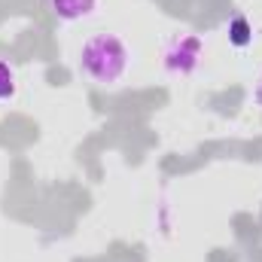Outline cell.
I'll return each instance as SVG.
<instances>
[{"label":"cell","instance_id":"obj_5","mask_svg":"<svg viewBox=\"0 0 262 262\" xmlns=\"http://www.w3.org/2000/svg\"><path fill=\"white\" fill-rule=\"evenodd\" d=\"M9 98H15V70L6 61H0V101H9Z\"/></svg>","mask_w":262,"mask_h":262},{"label":"cell","instance_id":"obj_4","mask_svg":"<svg viewBox=\"0 0 262 262\" xmlns=\"http://www.w3.org/2000/svg\"><path fill=\"white\" fill-rule=\"evenodd\" d=\"M226 37H229V43L235 46V49H247L250 43H253V25H250V18L247 15H232L229 18V25H226Z\"/></svg>","mask_w":262,"mask_h":262},{"label":"cell","instance_id":"obj_1","mask_svg":"<svg viewBox=\"0 0 262 262\" xmlns=\"http://www.w3.org/2000/svg\"><path fill=\"white\" fill-rule=\"evenodd\" d=\"M131 67V49L119 34H92L79 46V70L95 85H116Z\"/></svg>","mask_w":262,"mask_h":262},{"label":"cell","instance_id":"obj_2","mask_svg":"<svg viewBox=\"0 0 262 262\" xmlns=\"http://www.w3.org/2000/svg\"><path fill=\"white\" fill-rule=\"evenodd\" d=\"M204 58V40L198 34H177L162 49V67L168 76H192Z\"/></svg>","mask_w":262,"mask_h":262},{"label":"cell","instance_id":"obj_3","mask_svg":"<svg viewBox=\"0 0 262 262\" xmlns=\"http://www.w3.org/2000/svg\"><path fill=\"white\" fill-rule=\"evenodd\" d=\"M98 9V0H49V12L58 21H82L92 18Z\"/></svg>","mask_w":262,"mask_h":262},{"label":"cell","instance_id":"obj_6","mask_svg":"<svg viewBox=\"0 0 262 262\" xmlns=\"http://www.w3.org/2000/svg\"><path fill=\"white\" fill-rule=\"evenodd\" d=\"M253 101L262 107V70H259V76H256V85H253Z\"/></svg>","mask_w":262,"mask_h":262}]
</instances>
